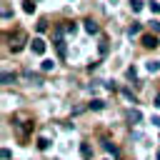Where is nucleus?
Instances as JSON below:
<instances>
[{"label":"nucleus","mask_w":160,"mask_h":160,"mask_svg":"<svg viewBox=\"0 0 160 160\" xmlns=\"http://www.w3.org/2000/svg\"><path fill=\"white\" fill-rule=\"evenodd\" d=\"M142 45L145 48H158V38L155 35H142Z\"/></svg>","instance_id":"obj_2"},{"label":"nucleus","mask_w":160,"mask_h":160,"mask_svg":"<svg viewBox=\"0 0 160 160\" xmlns=\"http://www.w3.org/2000/svg\"><path fill=\"white\" fill-rule=\"evenodd\" d=\"M38 30H40V32H45V30H48V25H45V20H40V22H38Z\"/></svg>","instance_id":"obj_15"},{"label":"nucleus","mask_w":160,"mask_h":160,"mask_svg":"<svg viewBox=\"0 0 160 160\" xmlns=\"http://www.w3.org/2000/svg\"><path fill=\"white\" fill-rule=\"evenodd\" d=\"M150 12H160V2H150Z\"/></svg>","instance_id":"obj_14"},{"label":"nucleus","mask_w":160,"mask_h":160,"mask_svg":"<svg viewBox=\"0 0 160 160\" xmlns=\"http://www.w3.org/2000/svg\"><path fill=\"white\" fill-rule=\"evenodd\" d=\"M145 68H148V72H158V70H160V62H158V60H150Z\"/></svg>","instance_id":"obj_6"},{"label":"nucleus","mask_w":160,"mask_h":160,"mask_svg":"<svg viewBox=\"0 0 160 160\" xmlns=\"http://www.w3.org/2000/svg\"><path fill=\"white\" fill-rule=\"evenodd\" d=\"M150 28H152L155 32H160V22H158V20H152V22H150Z\"/></svg>","instance_id":"obj_16"},{"label":"nucleus","mask_w":160,"mask_h":160,"mask_svg":"<svg viewBox=\"0 0 160 160\" xmlns=\"http://www.w3.org/2000/svg\"><path fill=\"white\" fill-rule=\"evenodd\" d=\"M85 30H88L90 35H95V32H98V25H95L92 20H85Z\"/></svg>","instance_id":"obj_4"},{"label":"nucleus","mask_w":160,"mask_h":160,"mask_svg":"<svg viewBox=\"0 0 160 160\" xmlns=\"http://www.w3.org/2000/svg\"><path fill=\"white\" fill-rule=\"evenodd\" d=\"M90 108H92V110H102V108H105V102H102V100H92V102H90Z\"/></svg>","instance_id":"obj_9"},{"label":"nucleus","mask_w":160,"mask_h":160,"mask_svg":"<svg viewBox=\"0 0 160 160\" xmlns=\"http://www.w3.org/2000/svg\"><path fill=\"white\" fill-rule=\"evenodd\" d=\"M38 148H40V150H48V140L40 138V140H38Z\"/></svg>","instance_id":"obj_13"},{"label":"nucleus","mask_w":160,"mask_h":160,"mask_svg":"<svg viewBox=\"0 0 160 160\" xmlns=\"http://www.w3.org/2000/svg\"><path fill=\"white\" fill-rule=\"evenodd\" d=\"M22 10H25V12H35V2H32V0H25V2H22Z\"/></svg>","instance_id":"obj_8"},{"label":"nucleus","mask_w":160,"mask_h":160,"mask_svg":"<svg viewBox=\"0 0 160 160\" xmlns=\"http://www.w3.org/2000/svg\"><path fill=\"white\" fill-rule=\"evenodd\" d=\"M80 155H82L85 160H90V145H88V142H82V145H80Z\"/></svg>","instance_id":"obj_7"},{"label":"nucleus","mask_w":160,"mask_h":160,"mask_svg":"<svg viewBox=\"0 0 160 160\" xmlns=\"http://www.w3.org/2000/svg\"><path fill=\"white\" fill-rule=\"evenodd\" d=\"M102 145H105V150H108V152H112V155H118V148H115L112 142H108V140H105Z\"/></svg>","instance_id":"obj_10"},{"label":"nucleus","mask_w":160,"mask_h":160,"mask_svg":"<svg viewBox=\"0 0 160 160\" xmlns=\"http://www.w3.org/2000/svg\"><path fill=\"white\" fill-rule=\"evenodd\" d=\"M52 68H55V62H52V60H42V70H45V72H48V70H52Z\"/></svg>","instance_id":"obj_11"},{"label":"nucleus","mask_w":160,"mask_h":160,"mask_svg":"<svg viewBox=\"0 0 160 160\" xmlns=\"http://www.w3.org/2000/svg\"><path fill=\"white\" fill-rule=\"evenodd\" d=\"M12 80H15V75H10V72H2V82H5V85H8V82H12Z\"/></svg>","instance_id":"obj_12"},{"label":"nucleus","mask_w":160,"mask_h":160,"mask_svg":"<svg viewBox=\"0 0 160 160\" xmlns=\"http://www.w3.org/2000/svg\"><path fill=\"white\" fill-rule=\"evenodd\" d=\"M158 160H160V152H158Z\"/></svg>","instance_id":"obj_19"},{"label":"nucleus","mask_w":160,"mask_h":160,"mask_svg":"<svg viewBox=\"0 0 160 160\" xmlns=\"http://www.w3.org/2000/svg\"><path fill=\"white\" fill-rule=\"evenodd\" d=\"M130 10L132 12H140L142 10V0H130Z\"/></svg>","instance_id":"obj_3"},{"label":"nucleus","mask_w":160,"mask_h":160,"mask_svg":"<svg viewBox=\"0 0 160 160\" xmlns=\"http://www.w3.org/2000/svg\"><path fill=\"white\" fill-rule=\"evenodd\" d=\"M152 122H155V125H158V128H160V118H152Z\"/></svg>","instance_id":"obj_17"},{"label":"nucleus","mask_w":160,"mask_h":160,"mask_svg":"<svg viewBox=\"0 0 160 160\" xmlns=\"http://www.w3.org/2000/svg\"><path fill=\"white\" fill-rule=\"evenodd\" d=\"M155 108H160V95H158V98H155Z\"/></svg>","instance_id":"obj_18"},{"label":"nucleus","mask_w":160,"mask_h":160,"mask_svg":"<svg viewBox=\"0 0 160 160\" xmlns=\"http://www.w3.org/2000/svg\"><path fill=\"white\" fill-rule=\"evenodd\" d=\"M30 48H32V52H35V55H42V52H45V40H42V38H35Z\"/></svg>","instance_id":"obj_1"},{"label":"nucleus","mask_w":160,"mask_h":160,"mask_svg":"<svg viewBox=\"0 0 160 160\" xmlns=\"http://www.w3.org/2000/svg\"><path fill=\"white\" fill-rule=\"evenodd\" d=\"M140 30H142V28H140V22H132V25H130V28H128V35H130V38H132V35H138V32H140Z\"/></svg>","instance_id":"obj_5"}]
</instances>
